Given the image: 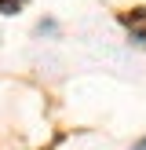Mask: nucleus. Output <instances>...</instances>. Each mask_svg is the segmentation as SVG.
Masks as SVG:
<instances>
[{"label": "nucleus", "mask_w": 146, "mask_h": 150, "mask_svg": "<svg viewBox=\"0 0 146 150\" xmlns=\"http://www.w3.org/2000/svg\"><path fill=\"white\" fill-rule=\"evenodd\" d=\"M26 4H29V0H0V11H4V15H15V11H22Z\"/></svg>", "instance_id": "1"}, {"label": "nucleus", "mask_w": 146, "mask_h": 150, "mask_svg": "<svg viewBox=\"0 0 146 150\" xmlns=\"http://www.w3.org/2000/svg\"><path fill=\"white\" fill-rule=\"evenodd\" d=\"M131 150H146V136H142V139H139V143H135V146H131Z\"/></svg>", "instance_id": "2"}]
</instances>
